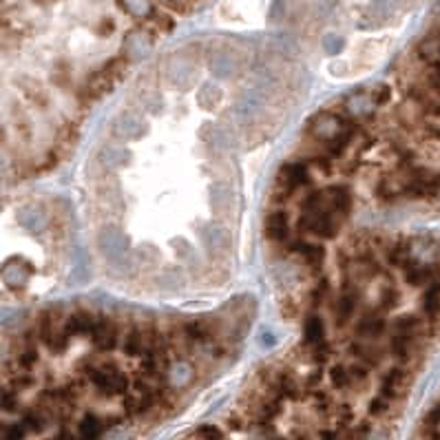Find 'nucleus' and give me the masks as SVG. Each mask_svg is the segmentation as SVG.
<instances>
[{
    "mask_svg": "<svg viewBox=\"0 0 440 440\" xmlns=\"http://www.w3.org/2000/svg\"><path fill=\"white\" fill-rule=\"evenodd\" d=\"M411 440H440V392L420 418Z\"/></svg>",
    "mask_w": 440,
    "mask_h": 440,
    "instance_id": "nucleus-1",
    "label": "nucleus"
},
{
    "mask_svg": "<svg viewBox=\"0 0 440 440\" xmlns=\"http://www.w3.org/2000/svg\"><path fill=\"white\" fill-rule=\"evenodd\" d=\"M120 9L124 11L126 16H131L133 20H151L155 22L158 18V11H155L153 0H118ZM155 31V29H153Z\"/></svg>",
    "mask_w": 440,
    "mask_h": 440,
    "instance_id": "nucleus-2",
    "label": "nucleus"
},
{
    "mask_svg": "<svg viewBox=\"0 0 440 440\" xmlns=\"http://www.w3.org/2000/svg\"><path fill=\"white\" fill-rule=\"evenodd\" d=\"M396 11V0H370V14L379 20L390 18Z\"/></svg>",
    "mask_w": 440,
    "mask_h": 440,
    "instance_id": "nucleus-3",
    "label": "nucleus"
},
{
    "mask_svg": "<svg viewBox=\"0 0 440 440\" xmlns=\"http://www.w3.org/2000/svg\"><path fill=\"white\" fill-rule=\"evenodd\" d=\"M343 47H345V40L339 33H326V38H323V49H326L328 56H339Z\"/></svg>",
    "mask_w": 440,
    "mask_h": 440,
    "instance_id": "nucleus-4",
    "label": "nucleus"
}]
</instances>
